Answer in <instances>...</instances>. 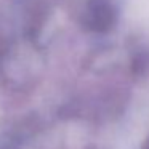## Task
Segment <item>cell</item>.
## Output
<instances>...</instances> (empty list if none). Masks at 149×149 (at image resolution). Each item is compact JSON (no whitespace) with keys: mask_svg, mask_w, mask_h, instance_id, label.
Returning <instances> with one entry per match:
<instances>
[{"mask_svg":"<svg viewBox=\"0 0 149 149\" xmlns=\"http://www.w3.org/2000/svg\"><path fill=\"white\" fill-rule=\"evenodd\" d=\"M91 21L90 24L95 29L104 31L114 19V11L109 7L106 0H100V2H91V10H90Z\"/></svg>","mask_w":149,"mask_h":149,"instance_id":"1","label":"cell"}]
</instances>
